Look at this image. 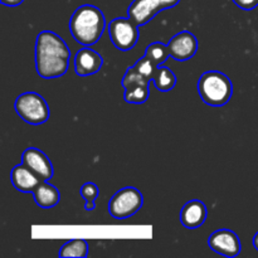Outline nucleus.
Listing matches in <instances>:
<instances>
[{"mask_svg": "<svg viewBox=\"0 0 258 258\" xmlns=\"http://www.w3.org/2000/svg\"><path fill=\"white\" fill-rule=\"evenodd\" d=\"M168 48L171 58L179 62H185L196 55L198 50V40L193 33L183 30L169 40Z\"/></svg>", "mask_w": 258, "mask_h": 258, "instance_id": "9", "label": "nucleus"}, {"mask_svg": "<svg viewBox=\"0 0 258 258\" xmlns=\"http://www.w3.org/2000/svg\"><path fill=\"white\" fill-rule=\"evenodd\" d=\"M18 116L30 125H42L49 118V107L44 97L37 92H24L15 100Z\"/></svg>", "mask_w": 258, "mask_h": 258, "instance_id": "4", "label": "nucleus"}, {"mask_svg": "<svg viewBox=\"0 0 258 258\" xmlns=\"http://www.w3.org/2000/svg\"><path fill=\"white\" fill-rule=\"evenodd\" d=\"M22 163L32 169L42 180H49L53 178V165L48 156L43 151L35 148H28L22 155Z\"/></svg>", "mask_w": 258, "mask_h": 258, "instance_id": "11", "label": "nucleus"}, {"mask_svg": "<svg viewBox=\"0 0 258 258\" xmlns=\"http://www.w3.org/2000/svg\"><path fill=\"white\" fill-rule=\"evenodd\" d=\"M139 27L140 25L131 18H116L111 20L107 28L112 44L122 52L133 49L140 35Z\"/></svg>", "mask_w": 258, "mask_h": 258, "instance_id": "6", "label": "nucleus"}, {"mask_svg": "<svg viewBox=\"0 0 258 258\" xmlns=\"http://www.w3.org/2000/svg\"><path fill=\"white\" fill-rule=\"evenodd\" d=\"M0 2H2L3 5H7V7L13 8V7H18V5H20L24 0H0Z\"/></svg>", "mask_w": 258, "mask_h": 258, "instance_id": "21", "label": "nucleus"}, {"mask_svg": "<svg viewBox=\"0 0 258 258\" xmlns=\"http://www.w3.org/2000/svg\"><path fill=\"white\" fill-rule=\"evenodd\" d=\"M80 194L86 202V206H85L86 211L87 212L93 211V209H95L96 199H97L98 196H100V189H98V186L96 185L95 183L88 181V183L83 184V185L81 186Z\"/></svg>", "mask_w": 258, "mask_h": 258, "instance_id": "19", "label": "nucleus"}, {"mask_svg": "<svg viewBox=\"0 0 258 258\" xmlns=\"http://www.w3.org/2000/svg\"><path fill=\"white\" fill-rule=\"evenodd\" d=\"M33 197L38 207L43 209H50L58 204L60 199L59 190L48 180L40 181L33 190Z\"/></svg>", "mask_w": 258, "mask_h": 258, "instance_id": "15", "label": "nucleus"}, {"mask_svg": "<svg viewBox=\"0 0 258 258\" xmlns=\"http://www.w3.org/2000/svg\"><path fill=\"white\" fill-rule=\"evenodd\" d=\"M253 246H254V248L258 251V232L254 234V237H253Z\"/></svg>", "mask_w": 258, "mask_h": 258, "instance_id": "22", "label": "nucleus"}, {"mask_svg": "<svg viewBox=\"0 0 258 258\" xmlns=\"http://www.w3.org/2000/svg\"><path fill=\"white\" fill-rule=\"evenodd\" d=\"M232 2L243 10H252L258 7V0H232Z\"/></svg>", "mask_w": 258, "mask_h": 258, "instance_id": "20", "label": "nucleus"}, {"mask_svg": "<svg viewBox=\"0 0 258 258\" xmlns=\"http://www.w3.org/2000/svg\"><path fill=\"white\" fill-rule=\"evenodd\" d=\"M106 28L105 14L91 4L81 5L75 10L70 20V30L75 40L90 47L100 40Z\"/></svg>", "mask_w": 258, "mask_h": 258, "instance_id": "2", "label": "nucleus"}, {"mask_svg": "<svg viewBox=\"0 0 258 258\" xmlns=\"http://www.w3.org/2000/svg\"><path fill=\"white\" fill-rule=\"evenodd\" d=\"M10 180L14 188L22 193H33L38 184L43 181L32 169L23 163L13 168Z\"/></svg>", "mask_w": 258, "mask_h": 258, "instance_id": "14", "label": "nucleus"}, {"mask_svg": "<svg viewBox=\"0 0 258 258\" xmlns=\"http://www.w3.org/2000/svg\"><path fill=\"white\" fill-rule=\"evenodd\" d=\"M150 80L140 72L135 66L126 71L122 78V86L125 88V101L127 103H145L150 96L149 88Z\"/></svg>", "mask_w": 258, "mask_h": 258, "instance_id": "7", "label": "nucleus"}, {"mask_svg": "<svg viewBox=\"0 0 258 258\" xmlns=\"http://www.w3.org/2000/svg\"><path fill=\"white\" fill-rule=\"evenodd\" d=\"M198 93L202 101L208 106L221 107L227 105L233 95L232 81L219 71H208L198 81Z\"/></svg>", "mask_w": 258, "mask_h": 258, "instance_id": "3", "label": "nucleus"}, {"mask_svg": "<svg viewBox=\"0 0 258 258\" xmlns=\"http://www.w3.org/2000/svg\"><path fill=\"white\" fill-rule=\"evenodd\" d=\"M145 57H148L149 59L153 63H155L156 66H161L169 57H170L168 44H164V43L161 42L151 43V44H149L148 48H146Z\"/></svg>", "mask_w": 258, "mask_h": 258, "instance_id": "18", "label": "nucleus"}, {"mask_svg": "<svg viewBox=\"0 0 258 258\" xmlns=\"http://www.w3.org/2000/svg\"><path fill=\"white\" fill-rule=\"evenodd\" d=\"M71 50L67 43L50 30H43L35 40V68L42 78L52 80L66 75Z\"/></svg>", "mask_w": 258, "mask_h": 258, "instance_id": "1", "label": "nucleus"}, {"mask_svg": "<svg viewBox=\"0 0 258 258\" xmlns=\"http://www.w3.org/2000/svg\"><path fill=\"white\" fill-rule=\"evenodd\" d=\"M144 204V197L134 186H126L112 196L108 202V213L115 219H127L138 213Z\"/></svg>", "mask_w": 258, "mask_h": 258, "instance_id": "5", "label": "nucleus"}, {"mask_svg": "<svg viewBox=\"0 0 258 258\" xmlns=\"http://www.w3.org/2000/svg\"><path fill=\"white\" fill-rule=\"evenodd\" d=\"M180 0H134L127 9V17L139 25H145L160 12L176 7Z\"/></svg>", "mask_w": 258, "mask_h": 258, "instance_id": "8", "label": "nucleus"}, {"mask_svg": "<svg viewBox=\"0 0 258 258\" xmlns=\"http://www.w3.org/2000/svg\"><path fill=\"white\" fill-rule=\"evenodd\" d=\"M103 58L96 50L90 47H83L76 53L75 57V71L76 75L85 77L97 73L102 68Z\"/></svg>", "mask_w": 258, "mask_h": 258, "instance_id": "12", "label": "nucleus"}, {"mask_svg": "<svg viewBox=\"0 0 258 258\" xmlns=\"http://www.w3.org/2000/svg\"><path fill=\"white\" fill-rule=\"evenodd\" d=\"M59 257H87L88 243L85 239H72L63 244L59 249Z\"/></svg>", "mask_w": 258, "mask_h": 258, "instance_id": "17", "label": "nucleus"}, {"mask_svg": "<svg viewBox=\"0 0 258 258\" xmlns=\"http://www.w3.org/2000/svg\"><path fill=\"white\" fill-rule=\"evenodd\" d=\"M153 81L155 83V87L159 91H161V92H169V91H171L175 87L176 76L170 68L163 67V66L160 67L159 66Z\"/></svg>", "mask_w": 258, "mask_h": 258, "instance_id": "16", "label": "nucleus"}, {"mask_svg": "<svg viewBox=\"0 0 258 258\" xmlns=\"http://www.w3.org/2000/svg\"><path fill=\"white\" fill-rule=\"evenodd\" d=\"M207 207L202 201H189L180 211V222L185 228L197 229L207 221Z\"/></svg>", "mask_w": 258, "mask_h": 258, "instance_id": "13", "label": "nucleus"}, {"mask_svg": "<svg viewBox=\"0 0 258 258\" xmlns=\"http://www.w3.org/2000/svg\"><path fill=\"white\" fill-rule=\"evenodd\" d=\"M208 246L212 251L226 257H236L241 252V241L231 229H218L208 238Z\"/></svg>", "mask_w": 258, "mask_h": 258, "instance_id": "10", "label": "nucleus"}]
</instances>
